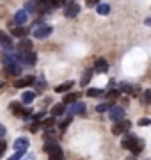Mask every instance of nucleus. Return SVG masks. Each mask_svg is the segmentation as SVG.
I'll return each instance as SVG.
<instances>
[{
	"instance_id": "2",
	"label": "nucleus",
	"mask_w": 151,
	"mask_h": 160,
	"mask_svg": "<svg viewBox=\"0 0 151 160\" xmlns=\"http://www.w3.org/2000/svg\"><path fill=\"white\" fill-rule=\"evenodd\" d=\"M45 151L48 153V160H62L64 153L61 146L57 142H50V144H45Z\"/></svg>"
},
{
	"instance_id": "39",
	"label": "nucleus",
	"mask_w": 151,
	"mask_h": 160,
	"mask_svg": "<svg viewBox=\"0 0 151 160\" xmlns=\"http://www.w3.org/2000/svg\"><path fill=\"white\" fill-rule=\"evenodd\" d=\"M6 34V32H2V30H0V39H2V36Z\"/></svg>"
},
{
	"instance_id": "5",
	"label": "nucleus",
	"mask_w": 151,
	"mask_h": 160,
	"mask_svg": "<svg viewBox=\"0 0 151 160\" xmlns=\"http://www.w3.org/2000/svg\"><path fill=\"white\" fill-rule=\"evenodd\" d=\"M130 126H132L130 121L121 119V121H117L116 125H112V133H114V135H121V133H124V132L130 130Z\"/></svg>"
},
{
	"instance_id": "23",
	"label": "nucleus",
	"mask_w": 151,
	"mask_h": 160,
	"mask_svg": "<svg viewBox=\"0 0 151 160\" xmlns=\"http://www.w3.org/2000/svg\"><path fill=\"white\" fill-rule=\"evenodd\" d=\"M78 96H80V94H76V92H70V94H66V96H64V105H68V103H75L76 100H78Z\"/></svg>"
},
{
	"instance_id": "36",
	"label": "nucleus",
	"mask_w": 151,
	"mask_h": 160,
	"mask_svg": "<svg viewBox=\"0 0 151 160\" xmlns=\"http://www.w3.org/2000/svg\"><path fill=\"white\" fill-rule=\"evenodd\" d=\"M30 130H32V132L39 130V121H34V123H32V126H30Z\"/></svg>"
},
{
	"instance_id": "31",
	"label": "nucleus",
	"mask_w": 151,
	"mask_h": 160,
	"mask_svg": "<svg viewBox=\"0 0 151 160\" xmlns=\"http://www.w3.org/2000/svg\"><path fill=\"white\" fill-rule=\"evenodd\" d=\"M148 125H151L149 118H140V119H139V126H148Z\"/></svg>"
},
{
	"instance_id": "16",
	"label": "nucleus",
	"mask_w": 151,
	"mask_h": 160,
	"mask_svg": "<svg viewBox=\"0 0 151 160\" xmlns=\"http://www.w3.org/2000/svg\"><path fill=\"white\" fill-rule=\"evenodd\" d=\"M18 50H22V52L32 50V41L27 39V38H20V45H18Z\"/></svg>"
},
{
	"instance_id": "32",
	"label": "nucleus",
	"mask_w": 151,
	"mask_h": 160,
	"mask_svg": "<svg viewBox=\"0 0 151 160\" xmlns=\"http://www.w3.org/2000/svg\"><path fill=\"white\" fill-rule=\"evenodd\" d=\"M6 149H7V142H6V141H2V139H0V157H2V155L6 153Z\"/></svg>"
},
{
	"instance_id": "7",
	"label": "nucleus",
	"mask_w": 151,
	"mask_h": 160,
	"mask_svg": "<svg viewBox=\"0 0 151 160\" xmlns=\"http://www.w3.org/2000/svg\"><path fill=\"white\" fill-rule=\"evenodd\" d=\"M85 109H87V107H85V103L76 100L75 103H71V107H70V110H68V112H70V116H73V114H84V112H85Z\"/></svg>"
},
{
	"instance_id": "10",
	"label": "nucleus",
	"mask_w": 151,
	"mask_h": 160,
	"mask_svg": "<svg viewBox=\"0 0 151 160\" xmlns=\"http://www.w3.org/2000/svg\"><path fill=\"white\" fill-rule=\"evenodd\" d=\"M94 71H98V73H107V71H109V62H107L105 59H96V62H94Z\"/></svg>"
},
{
	"instance_id": "34",
	"label": "nucleus",
	"mask_w": 151,
	"mask_h": 160,
	"mask_svg": "<svg viewBox=\"0 0 151 160\" xmlns=\"http://www.w3.org/2000/svg\"><path fill=\"white\" fill-rule=\"evenodd\" d=\"M121 91H124V92H132V86H130V84H121Z\"/></svg>"
},
{
	"instance_id": "3",
	"label": "nucleus",
	"mask_w": 151,
	"mask_h": 160,
	"mask_svg": "<svg viewBox=\"0 0 151 160\" xmlns=\"http://www.w3.org/2000/svg\"><path fill=\"white\" fill-rule=\"evenodd\" d=\"M9 109H11L12 114L18 116V118H29V116H30V109H25L22 102H11Z\"/></svg>"
},
{
	"instance_id": "14",
	"label": "nucleus",
	"mask_w": 151,
	"mask_h": 160,
	"mask_svg": "<svg viewBox=\"0 0 151 160\" xmlns=\"http://www.w3.org/2000/svg\"><path fill=\"white\" fill-rule=\"evenodd\" d=\"M142 149H144V141L137 137V139H135V142L132 144V148H130V151H132L134 155H139L140 151H142Z\"/></svg>"
},
{
	"instance_id": "33",
	"label": "nucleus",
	"mask_w": 151,
	"mask_h": 160,
	"mask_svg": "<svg viewBox=\"0 0 151 160\" xmlns=\"http://www.w3.org/2000/svg\"><path fill=\"white\" fill-rule=\"evenodd\" d=\"M25 11H27V12H36V6L32 4V2H29V4L25 6Z\"/></svg>"
},
{
	"instance_id": "13",
	"label": "nucleus",
	"mask_w": 151,
	"mask_h": 160,
	"mask_svg": "<svg viewBox=\"0 0 151 160\" xmlns=\"http://www.w3.org/2000/svg\"><path fill=\"white\" fill-rule=\"evenodd\" d=\"M27 148H29V139L25 137H20L14 141V149H20V151H27Z\"/></svg>"
},
{
	"instance_id": "4",
	"label": "nucleus",
	"mask_w": 151,
	"mask_h": 160,
	"mask_svg": "<svg viewBox=\"0 0 151 160\" xmlns=\"http://www.w3.org/2000/svg\"><path fill=\"white\" fill-rule=\"evenodd\" d=\"M52 32H53V29L50 27V25H39L37 29H34L32 36H34L36 39H45V38H48Z\"/></svg>"
},
{
	"instance_id": "1",
	"label": "nucleus",
	"mask_w": 151,
	"mask_h": 160,
	"mask_svg": "<svg viewBox=\"0 0 151 160\" xmlns=\"http://www.w3.org/2000/svg\"><path fill=\"white\" fill-rule=\"evenodd\" d=\"M4 62H6V68H4V71H6L7 75H14V77H18V75H22V64L18 62V61H14L12 59V55H6L4 57Z\"/></svg>"
},
{
	"instance_id": "24",
	"label": "nucleus",
	"mask_w": 151,
	"mask_h": 160,
	"mask_svg": "<svg viewBox=\"0 0 151 160\" xmlns=\"http://www.w3.org/2000/svg\"><path fill=\"white\" fill-rule=\"evenodd\" d=\"M53 125H55V118H53V116L52 118H48V119H43L39 123V126H43V128H52Z\"/></svg>"
},
{
	"instance_id": "29",
	"label": "nucleus",
	"mask_w": 151,
	"mask_h": 160,
	"mask_svg": "<svg viewBox=\"0 0 151 160\" xmlns=\"http://www.w3.org/2000/svg\"><path fill=\"white\" fill-rule=\"evenodd\" d=\"M23 155H25V151H20V149H16V153L12 155V157H9V160H20Z\"/></svg>"
},
{
	"instance_id": "18",
	"label": "nucleus",
	"mask_w": 151,
	"mask_h": 160,
	"mask_svg": "<svg viewBox=\"0 0 151 160\" xmlns=\"http://www.w3.org/2000/svg\"><path fill=\"white\" fill-rule=\"evenodd\" d=\"M34 98H36V92H32V91H25L23 94H22V103L29 105V103L34 102Z\"/></svg>"
},
{
	"instance_id": "15",
	"label": "nucleus",
	"mask_w": 151,
	"mask_h": 160,
	"mask_svg": "<svg viewBox=\"0 0 151 160\" xmlns=\"http://www.w3.org/2000/svg\"><path fill=\"white\" fill-rule=\"evenodd\" d=\"M27 32H29V30L25 29V27H22V25H18V27H12L11 29V36H14V38H25Z\"/></svg>"
},
{
	"instance_id": "25",
	"label": "nucleus",
	"mask_w": 151,
	"mask_h": 160,
	"mask_svg": "<svg viewBox=\"0 0 151 160\" xmlns=\"http://www.w3.org/2000/svg\"><path fill=\"white\" fill-rule=\"evenodd\" d=\"M0 45L4 46V48H11L12 46V41H11V38H9V36H2V39H0Z\"/></svg>"
},
{
	"instance_id": "21",
	"label": "nucleus",
	"mask_w": 151,
	"mask_h": 160,
	"mask_svg": "<svg viewBox=\"0 0 151 160\" xmlns=\"http://www.w3.org/2000/svg\"><path fill=\"white\" fill-rule=\"evenodd\" d=\"M96 12L101 14V16H107V14L110 12V6H109V4H98V6H96Z\"/></svg>"
},
{
	"instance_id": "28",
	"label": "nucleus",
	"mask_w": 151,
	"mask_h": 160,
	"mask_svg": "<svg viewBox=\"0 0 151 160\" xmlns=\"http://www.w3.org/2000/svg\"><path fill=\"white\" fill-rule=\"evenodd\" d=\"M119 94H121V91H117V89H110V91L107 92V98H109V100H116V98H119Z\"/></svg>"
},
{
	"instance_id": "9",
	"label": "nucleus",
	"mask_w": 151,
	"mask_h": 160,
	"mask_svg": "<svg viewBox=\"0 0 151 160\" xmlns=\"http://www.w3.org/2000/svg\"><path fill=\"white\" fill-rule=\"evenodd\" d=\"M34 82H36V77H32V75H29V77H22V78H18L16 82H14V87L22 89V87H27V86H30V84H34Z\"/></svg>"
},
{
	"instance_id": "11",
	"label": "nucleus",
	"mask_w": 151,
	"mask_h": 160,
	"mask_svg": "<svg viewBox=\"0 0 151 160\" xmlns=\"http://www.w3.org/2000/svg\"><path fill=\"white\" fill-rule=\"evenodd\" d=\"M27 20H29V16H27V11H25V9H20V11L14 14V23H16V25H25Z\"/></svg>"
},
{
	"instance_id": "6",
	"label": "nucleus",
	"mask_w": 151,
	"mask_h": 160,
	"mask_svg": "<svg viewBox=\"0 0 151 160\" xmlns=\"http://www.w3.org/2000/svg\"><path fill=\"white\" fill-rule=\"evenodd\" d=\"M109 118H110L114 123L124 119V109H123V107H110V109H109Z\"/></svg>"
},
{
	"instance_id": "12",
	"label": "nucleus",
	"mask_w": 151,
	"mask_h": 160,
	"mask_svg": "<svg viewBox=\"0 0 151 160\" xmlns=\"http://www.w3.org/2000/svg\"><path fill=\"white\" fill-rule=\"evenodd\" d=\"M135 139H137V135H134V133H128V135H124V139L121 141V146L124 149H130V148H132V144L135 142Z\"/></svg>"
},
{
	"instance_id": "20",
	"label": "nucleus",
	"mask_w": 151,
	"mask_h": 160,
	"mask_svg": "<svg viewBox=\"0 0 151 160\" xmlns=\"http://www.w3.org/2000/svg\"><path fill=\"white\" fill-rule=\"evenodd\" d=\"M73 84H75L73 80H68V82H64V84H61V86L55 87V91L57 92H66V91H70L71 87H73Z\"/></svg>"
},
{
	"instance_id": "35",
	"label": "nucleus",
	"mask_w": 151,
	"mask_h": 160,
	"mask_svg": "<svg viewBox=\"0 0 151 160\" xmlns=\"http://www.w3.org/2000/svg\"><path fill=\"white\" fill-rule=\"evenodd\" d=\"M85 4H87L89 7H94V6H98L100 4V0H85Z\"/></svg>"
},
{
	"instance_id": "27",
	"label": "nucleus",
	"mask_w": 151,
	"mask_h": 160,
	"mask_svg": "<svg viewBox=\"0 0 151 160\" xmlns=\"http://www.w3.org/2000/svg\"><path fill=\"white\" fill-rule=\"evenodd\" d=\"M110 107H112L110 103H100L98 107H96V112H98V114H101V112H107Z\"/></svg>"
},
{
	"instance_id": "26",
	"label": "nucleus",
	"mask_w": 151,
	"mask_h": 160,
	"mask_svg": "<svg viewBox=\"0 0 151 160\" xmlns=\"http://www.w3.org/2000/svg\"><path fill=\"white\" fill-rule=\"evenodd\" d=\"M140 102L144 103V105H148V103H151V91L148 89V91H144V94L140 96Z\"/></svg>"
},
{
	"instance_id": "22",
	"label": "nucleus",
	"mask_w": 151,
	"mask_h": 160,
	"mask_svg": "<svg viewBox=\"0 0 151 160\" xmlns=\"http://www.w3.org/2000/svg\"><path fill=\"white\" fill-rule=\"evenodd\" d=\"M103 89H96V87H91V89H87V96L91 98H100V96H103Z\"/></svg>"
},
{
	"instance_id": "30",
	"label": "nucleus",
	"mask_w": 151,
	"mask_h": 160,
	"mask_svg": "<svg viewBox=\"0 0 151 160\" xmlns=\"http://www.w3.org/2000/svg\"><path fill=\"white\" fill-rule=\"evenodd\" d=\"M70 123H71V116H70V118H66V119H64L62 123H61V125H59V128H61V130H66Z\"/></svg>"
},
{
	"instance_id": "37",
	"label": "nucleus",
	"mask_w": 151,
	"mask_h": 160,
	"mask_svg": "<svg viewBox=\"0 0 151 160\" xmlns=\"http://www.w3.org/2000/svg\"><path fill=\"white\" fill-rule=\"evenodd\" d=\"M6 135V128H4V125H0V139Z\"/></svg>"
},
{
	"instance_id": "19",
	"label": "nucleus",
	"mask_w": 151,
	"mask_h": 160,
	"mask_svg": "<svg viewBox=\"0 0 151 160\" xmlns=\"http://www.w3.org/2000/svg\"><path fill=\"white\" fill-rule=\"evenodd\" d=\"M91 77H93V69H85L84 71V75H82V80H80V86L85 87L91 82Z\"/></svg>"
},
{
	"instance_id": "38",
	"label": "nucleus",
	"mask_w": 151,
	"mask_h": 160,
	"mask_svg": "<svg viewBox=\"0 0 151 160\" xmlns=\"http://www.w3.org/2000/svg\"><path fill=\"white\" fill-rule=\"evenodd\" d=\"M116 86V80L112 78V80H109V89H112V87Z\"/></svg>"
},
{
	"instance_id": "8",
	"label": "nucleus",
	"mask_w": 151,
	"mask_h": 160,
	"mask_svg": "<svg viewBox=\"0 0 151 160\" xmlns=\"http://www.w3.org/2000/svg\"><path fill=\"white\" fill-rule=\"evenodd\" d=\"M78 12H80V7L76 6L75 2H71V4H68L66 9H64V16L66 18H75Z\"/></svg>"
},
{
	"instance_id": "17",
	"label": "nucleus",
	"mask_w": 151,
	"mask_h": 160,
	"mask_svg": "<svg viewBox=\"0 0 151 160\" xmlns=\"http://www.w3.org/2000/svg\"><path fill=\"white\" fill-rule=\"evenodd\" d=\"M64 110H66V105H64V103H57V105H53V107H52V116H53V118L62 116Z\"/></svg>"
}]
</instances>
